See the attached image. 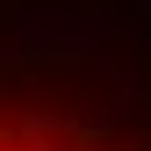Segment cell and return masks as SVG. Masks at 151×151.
Returning a JSON list of instances; mask_svg holds the SVG:
<instances>
[{
  "label": "cell",
  "instance_id": "6da1fadb",
  "mask_svg": "<svg viewBox=\"0 0 151 151\" xmlns=\"http://www.w3.org/2000/svg\"><path fill=\"white\" fill-rule=\"evenodd\" d=\"M0 151H7V144H0Z\"/></svg>",
  "mask_w": 151,
  "mask_h": 151
}]
</instances>
